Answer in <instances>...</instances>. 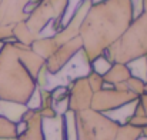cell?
Masks as SVG:
<instances>
[{
  "instance_id": "6da1fadb",
  "label": "cell",
  "mask_w": 147,
  "mask_h": 140,
  "mask_svg": "<svg viewBox=\"0 0 147 140\" xmlns=\"http://www.w3.org/2000/svg\"><path fill=\"white\" fill-rule=\"evenodd\" d=\"M133 19L130 0H104L92 4L79 29L83 54L89 63L120 37Z\"/></svg>"
},
{
  "instance_id": "5bb4252c",
  "label": "cell",
  "mask_w": 147,
  "mask_h": 140,
  "mask_svg": "<svg viewBox=\"0 0 147 140\" xmlns=\"http://www.w3.org/2000/svg\"><path fill=\"white\" fill-rule=\"evenodd\" d=\"M39 39V36H36L24 22H20L17 24L13 26V40L17 43H22L24 46H32V43Z\"/></svg>"
},
{
  "instance_id": "9c48e42d",
  "label": "cell",
  "mask_w": 147,
  "mask_h": 140,
  "mask_svg": "<svg viewBox=\"0 0 147 140\" xmlns=\"http://www.w3.org/2000/svg\"><path fill=\"white\" fill-rule=\"evenodd\" d=\"M82 50H83V45H82V39L79 36H76L74 39L60 45L57 47V50L50 56L49 59L45 60V67H46L49 76L57 74Z\"/></svg>"
},
{
  "instance_id": "9a60e30c",
  "label": "cell",
  "mask_w": 147,
  "mask_h": 140,
  "mask_svg": "<svg viewBox=\"0 0 147 140\" xmlns=\"http://www.w3.org/2000/svg\"><path fill=\"white\" fill-rule=\"evenodd\" d=\"M142 139V127L123 123L119 124V129L116 132L114 140H140Z\"/></svg>"
},
{
  "instance_id": "3957f363",
  "label": "cell",
  "mask_w": 147,
  "mask_h": 140,
  "mask_svg": "<svg viewBox=\"0 0 147 140\" xmlns=\"http://www.w3.org/2000/svg\"><path fill=\"white\" fill-rule=\"evenodd\" d=\"M111 63L127 64L131 60L147 56V11L133 19L126 32L104 53Z\"/></svg>"
},
{
  "instance_id": "cb8c5ba5",
  "label": "cell",
  "mask_w": 147,
  "mask_h": 140,
  "mask_svg": "<svg viewBox=\"0 0 147 140\" xmlns=\"http://www.w3.org/2000/svg\"><path fill=\"white\" fill-rule=\"evenodd\" d=\"M146 126H147V123H146Z\"/></svg>"
},
{
  "instance_id": "5b68a950",
  "label": "cell",
  "mask_w": 147,
  "mask_h": 140,
  "mask_svg": "<svg viewBox=\"0 0 147 140\" xmlns=\"http://www.w3.org/2000/svg\"><path fill=\"white\" fill-rule=\"evenodd\" d=\"M67 1L69 0H42L30 11L24 23L39 37L49 24L51 26L53 34H56L63 27V17L67 9Z\"/></svg>"
},
{
  "instance_id": "e0dca14e",
  "label": "cell",
  "mask_w": 147,
  "mask_h": 140,
  "mask_svg": "<svg viewBox=\"0 0 147 140\" xmlns=\"http://www.w3.org/2000/svg\"><path fill=\"white\" fill-rule=\"evenodd\" d=\"M127 66H129V69H130L131 76L139 77V79L147 82V56L146 57H140V59H136V60L129 62Z\"/></svg>"
},
{
  "instance_id": "603a6c76",
  "label": "cell",
  "mask_w": 147,
  "mask_h": 140,
  "mask_svg": "<svg viewBox=\"0 0 147 140\" xmlns=\"http://www.w3.org/2000/svg\"><path fill=\"white\" fill-rule=\"evenodd\" d=\"M92 1V4H94V3H100V1H104V0H90Z\"/></svg>"
},
{
  "instance_id": "4fadbf2b",
  "label": "cell",
  "mask_w": 147,
  "mask_h": 140,
  "mask_svg": "<svg viewBox=\"0 0 147 140\" xmlns=\"http://www.w3.org/2000/svg\"><path fill=\"white\" fill-rule=\"evenodd\" d=\"M27 109L26 104H19V103H13V101H6V100H0V114L7 117L9 120L19 123L22 114L24 113V110Z\"/></svg>"
},
{
  "instance_id": "ac0fdd59",
  "label": "cell",
  "mask_w": 147,
  "mask_h": 140,
  "mask_svg": "<svg viewBox=\"0 0 147 140\" xmlns=\"http://www.w3.org/2000/svg\"><path fill=\"white\" fill-rule=\"evenodd\" d=\"M126 86H127V89H129L130 92H133L137 97H139L140 94L146 93V82L142 80V79H139V77L130 76L129 80L126 82Z\"/></svg>"
},
{
  "instance_id": "8992f818",
  "label": "cell",
  "mask_w": 147,
  "mask_h": 140,
  "mask_svg": "<svg viewBox=\"0 0 147 140\" xmlns=\"http://www.w3.org/2000/svg\"><path fill=\"white\" fill-rule=\"evenodd\" d=\"M136 100H137V96L130 90H121L114 86H110V87L104 86L101 90L93 93L90 109L103 114H109L110 112L119 107H123L126 104H130Z\"/></svg>"
},
{
  "instance_id": "277c9868",
  "label": "cell",
  "mask_w": 147,
  "mask_h": 140,
  "mask_svg": "<svg viewBox=\"0 0 147 140\" xmlns=\"http://www.w3.org/2000/svg\"><path fill=\"white\" fill-rule=\"evenodd\" d=\"M119 124L107 114L86 109L76 113V140H114Z\"/></svg>"
},
{
  "instance_id": "ba28073f",
  "label": "cell",
  "mask_w": 147,
  "mask_h": 140,
  "mask_svg": "<svg viewBox=\"0 0 147 140\" xmlns=\"http://www.w3.org/2000/svg\"><path fill=\"white\" fill-rule=\"evenodd\" d=\"M67 89H69L67 110H70L73 113H79L86 109H90L92 99H93V90H92L86 76L70 80L67 83Z\"/></svg>"
},
{
  "instance_id": "2e32d148",
  "label": "cell",
  "mask_w": 147,
  "mask_h": 140,
  "mask_svg": "<svg viewBox=\"0 0 147 140\" xmlns=\"http://www.w3.org/2000/svg\"><path fill=\"white\" fill-rule=\"evenodd\" d=\"M17 136V123L0 114V140H11Z\"/></svg>"
},
{
  "instance_id": "52a82bcc",
  "label": "cell",
  "mask_w": 147,
  "mask_h": 140,
  "mask_svg": "<svg viewBox=\"0 0 147 140\" xmlns=\"http://www.w3.org/2000/svg\"><path fill=\"white\" fill-rule=\"evenodd\" d=\"M42 0H0V26H14L24 22Z\"/></svg>"
},
{
  "instance_id": "d6986e66",
  "label": "cell",
  "mask_w": 147,
  "mask_h": 140,
  "mask_svg": "<svg viewBox=\"0 0 147 140\" xmlns=\"http://www.w3.org/2000/svg\"><path fill=\"white\" fill-rule=\"evenodd\" d=\"M110 66H111V62H109V60L106 59L104 54H101V56L96 57V59L90 63V69H92L93 72L98 73V74H101V76L110 69Z\"/></svg>"
},
{
  "instance_id": "30bf717a",
  "label": "cell",
  "mask_w": 147,
  "mask_h": 140,
  "mask_svg": "<svg viewBox=\"0 0 147 140\" xmlns=\"http://www.w3.org/2000/svg\"><path fill=\"white\" fill-rule=\"evenodd\" d=\"M22 129H17L16 140H46L43 130V117L37 109L27 107L17 123Z\"/></svg>"
},
{
  "instance_id": "8fae6325",
  "label": "cell",
  "mask_w": 147,
  "mask_h": 140,
  "mask_svg": "<svg viewBox=\"0 0 147 140\" xmlns=\"http://www.w3.org/2000/svg\"><path fill=\"white\" fill-rule=\"evenodd\" d=\"M130 76H131V73H130V69H129L127 64L111 63L110 69L103 74V79H104L106 85L114 86V85H119V83H126Z\"/></svg>"
},
{
  "instance_id": "7402d4cb",
  "label": "cell",
  "mask_w": 147,
  "mask_h": 140,
  "mask_svg": "<svg viewBox=\"0 0 147 140\" xmlns=\"http://www.w3.org/2000/svg\"><path fill=\"white\" fill-rule=\"evenodd\" d=\"M143 7H144V11H147V0H143Z\"/></svg>"
},
{
  "instance_id": "d4e9b609",
  "label": "cell",
  "mask_w": 147,
  "mask_h": 140,
  "mask_svg": "<svg viewBox=\"0 0 147 140\" xmlns=\"http://www.w3.org/2000/svg\"><path fill=\"white\" fill-rule=\"evenodd\" d=\"M140 140H142V139H140Z\"/></svg>"
},
{
  "instance_id": "7a4b0ae2",
  "label": "cell",
  "mask_w": 147,
  "mask_h": 140,
  "mask_svg": "<svg viewBox=\"0 0 147 140\" xmlns=\"http://www.w3.org/2000/svg\"><path fill=\"white\" fill-rule=\"evenodd\" d=\"M36 90V79L20 59L19 43L4 42L0 47V100L27 106Z\"/></svg>"
},
{
  "instance_id": "7c38bea8",
  "label": "cell",
  "mask_w": 147,
  "mask_h": 140,
  "mask_svg": "<svg viewBox=\"0 0 147 140\" xmlns=\"http://www.w3.org/2000/svg\"><path fill=\"white\" fill-rule=\"evenodd\" d=\"M32 50L36 51L40 57H43L45 60L49 59L50 56L57 50V43L54 42L53 36H40L39 39H36L32 43Z\"/></svg>"
},
{
  "instance_id": "ffe728a7",
  "label": "cell",
  "mask_w": 147,
  "mask_h": 140,
  "mask_svg": "<svg viewBox=\"0 0 147 140\" xmlns=\"http://www.w3.org/2000/svg\"><path fill=\"white\" fill-rule=\"evenodd\" d=\"M86 77H87V82H89V85H90L93 93H96V92H98V90H101V89L106 86L103 76L98 74V73H96V72H93V70H90V72L87 73Z\"/></svg>"
},
{
  "instance_id": "44dd1931",
  "label": "cell",
  "mask_w": 147,
  "mask_h": 140,
  "mask_svg": "<svg viewBox=\"0 0 147 140\" xmlns=\"http://www.w3.org/2000/svg\"><path fill=\"white\" fill-rule=\"evenodd\" d=\"M13 40V26H0V42H10Z\"/></svg>"
}]
</instances>
